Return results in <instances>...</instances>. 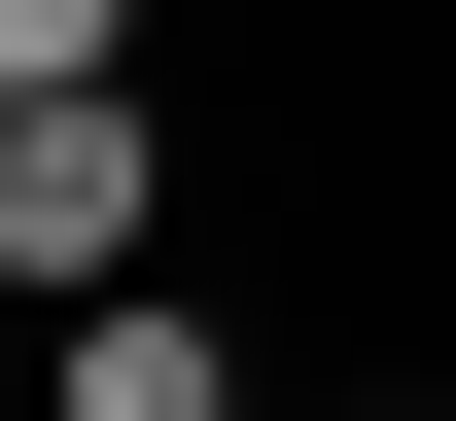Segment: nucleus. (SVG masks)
I'll return each mask as SVG.
<instances>
[{
  "instance_id": "1",
  "label": "nucleus",
  "mask_w": 456,
  "mask_h": 421,
  "mask_svg": "<svg viewBox=\"0 0 456 421\" xmlns=\"http://www.w3.org/2000/svg\"><path fill=\"white\" fill-rule=\"evenodd\" d=\"M141 246H175V106H141V70H0V281H141Z\"/></svg>"
},
{
  "instance_id": "2",
  "label": "nucleus",
  "mask_w": 456,
  "mask_h": 421,
  "mask_svg": "<svg viewBox=\"0 0 456 421\" xmlns=\"http://www.w3.org/2000/svg\"><path fill=\"white\" fill-rule=\"evenodd\" d=\"M36 421H246V352H211V281H70V386Z\"/></svg>"
},
{
  "instance_id": "3",
  "label": "nucleus",
  "mask_w": 456,
  "mask_h": 421,
  "mask_svg": "<svg viewBox=\"0 0 456 421\" xmlns=\"http://www.w3.org/2000/svg\"><path fill=\"white\" fill-rule=\"evenodd\" d=\"M0 70H141V0H0Z\"/></svg>"
}]
</instances>
